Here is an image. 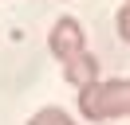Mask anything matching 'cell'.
Wrapping results in <instances>:
<instances>
[{"instance_id":"1","label":"cell","mask_w":130,"mask_h":125,"mask_svg":"<svg viewBox=\"0 0 130 125\" xmlns=\"http://www.w3.org/2000/svg\"><path fill=\"white\" fill-rule=\"evenodd\" d=\"M79 113L87 121L130 117V78H99L79 90Z\"/></svg>"},{"instance_id":"2","label":"cell","mask_w":130,"mask_h":125,"mask_svg":"<svg viewBox=\"0 0 130 125\" xmlns=\"http://www.w3.org/2000/svg\"><path fill=\"white\" fill-rule=\"evenodd\" d=\"M51 55H55L59 62H67L71 55L87 51V31H83V23L75 20V16H59L55 27H51V39H47Z\"/></svg>"},{"instance_id":"3","label":"cell","mask_w":130,"mask_h":125,"mask_svg":"<svg viewBox=\"0 0 130 125\" xmlns=\"http://www.w3.org/2000/svg\"><path fill=\"white\" fill-rule=\"evenodd\" d=\"M63 78L75 86V90H83V86L99 82V59H95L91 51H79V55H71V59L63 62Z\"/></svg>"},{"instance_id":"4","label":"cell","mask_w":130,"mask_h":125,"mask_svg":"<svg viewBox=\"0 0 130 125\" xmlns=\"http://www.w3.org/2000/svg\"><path fill=\"white\" fill-rule=\"evenodd\" d=\"M28 125H75V121H71V113H67V109L43 106V109H36V113L28 117Z\"/></svg>"},{"instance_id":"5","label":"cell","mask_w":130,"mask_h":125,"mask_svg":"<svg viewBox=\"0 0 130 125\" xmlns=\"http://www.w3.org/2000/svg\"><path fill=\"white\" fill-rule=\"evenodd\" d=\"M114 23H118V35H122V39L130 43V0H126V4L118 8V20H114Z\"/></svg>"}]
</instances>
